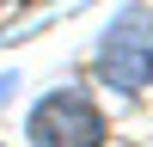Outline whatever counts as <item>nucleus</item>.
<instances>
[{
	"label": "nucleus",
	"mask_w": 153,
	"mask_h": 147,
	"mask_svg": "<svg viewBox=\"0 0 153 147\" xmlns=\"http://www.w3.org/2000/svg\"><path fill=\"white\" fill-rule=\"evenodd\" d=\"M31 147H104V110L92 92L61 86L31 110Z\"/></svg>",
	"instance_id": "f03ea898"
},
{
	"label": "nucleus",
	"mask_w": 153,
	"mask_h": 147,
	"mask_svg": "<svg viewBox=\"0 0 153 147\" xmlns=\"http://www.w3.org/2000/svg\"><path fill=\"white\" fill-rule=\"evenodd\" d=\"M98 80L117 92H141L153 86V6L117 12V24L98 43Z\"/></svg>",
	"instance_id": "f257e3e1"
}]
</instances>
